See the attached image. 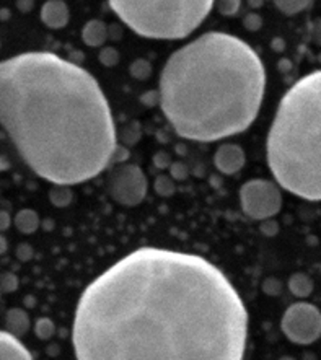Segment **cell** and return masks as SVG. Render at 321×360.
Here are the masks:
<instances>
[{
  "label": "cell",
  "instance_id": "1",
  "mask_svg": "<svg viewBox=\"0 0 321 360\" xmlns=\"http://www.w3.org/2000/svg\"><path fill=\"white\" fill-rule=\"evenodd\" d=\"M248 310L203 256L144 246L85 287L72 323L79 360H241Z\"/></svg>",
  "mask_w": 321,
  "mask_h": 360
},
{
  "label": "cell",
  "instance_id": "2",
  "mask_svg": "<svg viewBox=\"0 0 321 360\" xmlns=\"http://www.w3.org/2000/svg\"><path fill=\"white\" fill-rule=\"evenodd\" d=\"M2 126L22 160L53 184L85 183L118 148L113 112L90 72L49 51L0 65Z\"/></svg>",
  "mask_w": 321,
  "mask_h": 360
},
{
  "label": "cell",
  "instance_id": "3",
  "mask_svg": "<svg viewBox=\"0 0 321 360\" xmlns=\"http://www.w3.org/2000/svg\"><path fill=\"white\" fill-rule=\"evenodd\" d=\"M264 90L266 70L256 51L238 36L209 32L170 56L158 98L180 137L215 142L253 124Z\"/></svg>",
  "mask_w": 321,
  "mask_h": 360
},
{
  "label": "cell",
  "instance_id": "4",
  "mask_svg": "<svg viewBox=\"0 0 321 360\" xmlns=\"http://www.w3.org/2000/svg\"><path fill=\"white\" fill-rule=\"evenodd\" d=\"M266 157L279 186L321 200V69L298 79L279 101Z\"/></svg>",
  "mask_w": 321,
  "mask_h": 360
},
{
  "label": "cell",
  "instance_id": "5",
  "mask_svg": "<svg viewBox=\"0 0 321 360\" xmlns=\"http://www.w3.org/2000/svg\"><path fill=\"white\" fill-rule=\"evenodd\" d=\"M134 33L149 39H184L201 27L215 0H108Z\"/></svg>",
  "mask_w": 321,
  "mask_h": 360
},
{
  "label": "cell",
  "instance_id": "6",
  "mask_svg": "<svg viewBox=\"0 0 321 360\" xmlns=\"http://www.w3.org/2000/svg\"><path fill=\"white\" fill-rule=\"evenodd\" d=\"M241 209L253 220L272 219L281 212L282 194L276 183L256 178L240 188Z\"/></svg>",
  "mask_w": 321,
  "mask_h": 360
},
{
  "label": "cell",
  "instance_id": "7",
  "mask_svg": "<svg viewBox=\"0 0 321 360\" xmlns=\"http://www.w3.org/2000/svg\"><path fill=\"white\" fill-rule=\"evenodd\" d=\"M281 329L286 338L298 346H308L321 338V311L312 303H294L284 313Z\"/></svg>",
  "mask_w": 321,
  "mask_h": 360
},
{
  "label": "cell",
  "instance_id": "8",
  "mask_svg": "<svg viewBox=\"0 0 321 360\" xmlns=\"http://www.w3.org/2000/svg\"><path fill=\"white\" fill-rule=\"evenodd\" d=\"M106 186L115 202L134 207L146 199L149 181L137 165L122 163L108 174Z\"/></svg>",
  "mask_w": 321,
  "mask_h": 360
},
{
  "label": "cell",
  "instance_id": "9",
  "mask_svg": "<svg viewBox=\"0 0 321 360\" xmlns=\"http://www.w3.org/2000/svg\"><path fill=\"white\" fill-rule=\"evenodd\" d=\"M246 155L243 148L237 143H222L215 150V168L224 174H235L245 167Z\"/></svg>",
  "mask_w": 321,
  "mask_h": 360
},
{
  "label": "cell",
  "instance_id": "10",
  "mask_svg": "<svg viewBox=\"0 0 321 360\" xmlns=\"http://www.w3.org/2000/svg\"><path fill=\"white\" fill-rule=\"evenodd\" d=\"M70 20L69 7L64 0H48L41 7V22L51 30H62Z\"/></svg>",
  "mask_w": 321,
  "mask_h": 360
},
{
  "label": "cell",
  "instance_id": "11",
  "mask_svg": "<svg viewBox=\"0 0 321 360\" xmlns=\"http://www.w3.org/2000/svg\"><path fill=\"white\" fill-rule=\"evenodd\" d=\"M0 359L2 360H31L33 356H31L30 351L25 347V344L20 341L18 336H15L7 329H4L2 334H0Z\"/></svg>",
  "mask_w": 321,
  "mask_h": 360
},
{
  "label": "cell",
  "instance_id": "12",
  "mask_svg": "<svg viewBox=\"0 0 321 360\" xmlns=\"http://www.w3.org/2000/svg\"><path fill=\"white\" fill-rule=\"evenodd\" d=\"M108 38H110V32L101 20H90L82 30V39L90 48H101Z\"/></svg>",
  "mask_w": 321,
  "mask_h": 360
},
{
  "label": "cell",
  "instance_id": "13",
  "mask_svg": "<svg viewBox=\"0 0 321 360\" xmlns=\"http://www.w3.org/2000/svg\"><path fill=\"white\" fill-rule=\"evenodd\" d=\"M31 321L28 313L23 308H10L5 315V329L15 336L22 338L30 331Z\"/></svg>",
  "mask_w": 321,
  "mask_h": 360
},
{
  "label": "cell",
  "instance_id": "14",
  "mask_svg": "<svg viewBox=\"0 0 321 360\" xmlns=\"http://www.w3.org/2000/svg\"><path fill=\"white\" fill-rule=\"evenodd\" d=\"M13 224L20 233L31 235L39 229L41 222H39V215L36 214L33 209H22L17 215H15Z\"/></svg>",
  "mask_w": 321,
  "mask_h": 360
},
{
  "label": "cell",
  "instance_id": "15",
  "mask_svg": "<svg viewBox=\"0 0 321 360\" xmlns=\"http://www.w3.org/2000/svg\"><path fill=\"white\" fill-rule=\"evenodd\" d=\"M289 290L297 298H307L313 292V281L312 277L305 274V272H295L289 279Z\"/></svg>",
  "mask_w": 321,
  "mask_h": 360
},
{
  "label": "cell",
  "instance_id": "16",
  "mask_svg": "<svg viewBox=\"0 0 321 360\" xmlns=\"http://www.w3.org/2000/svg\"><path fill=\"white\" fill-rule=\"evenodd\" d=\"M272 2L284 15L294 17V15L302 13L303 10H307L313 0H272Z\"/></svg>",
  "mask_w": 321,
  "mask_h": 360
},
{
  "label": "cell",
  "instance_id": "17",
  "mask_svg": "<svg viewBox=\"0 0 321 360\" xmlns=\"http://www.w3.org/2000/svg\"><path fill=\"white\" fill-rule=\"evenodd\" d=\"M49 200L56 207H67L72 202V191L67 184H53L49 191Z\"/></svg>",
  "mask_w": 321,
  "mask_h": 360
},
{
  "label": "cell",
  "instance_id": "18",
  "mask_svg": "<svg viewBox=\"0 0 321 360\" xmlns=\"http://www.w3.org/2000/svg\"><path fill=\"white\" fill-rule=\"evenodd\" d=\"M153 189L155 193L162 198L173 196L176 193V184H175L173 176H168V174H158V176L155 178Z\"/></svg>",
  "mask_w": 321,
  "mask_h": 360
},
{
  "label": "cell",
  "instance_id": "19",
  "mask_svg": "<svg viewBox=\"0 0 321 360\" xmlns=\"http://www.w3.org/2000/svg\"><path fill=\"white\" fill-rule=\"evenodd\" d=\"M34 334L39 339H43V341H48V339L54 338V334H56L54 321L51 320V318H46V316L39 318V320H36V323H34Z\"/></svg>",
  "mask_w": 321,
  "mask_h": 360
},
{
  "label": "cell",
  "instance_id": "20",
  "mask_svg": "<svg viewBox=\"0 0 321 360\" xmlns=\"http://www.w3.org/2000/svg\"><path fill=\"white\" fill-rule=\"evenodd\" d=\"M131 74L134 79L137 80H146L152 74V65H150L146 59H137L134 60L131 65Z\"/></svg>",
  "mask_w": 321,
  "mask_h": 360
},
{
  "label": "cell",
  "instance_id": "21",
  "mask_svg": "<svg viewBox=\"0 0 321 360\" xmlns=\"http://www.w3.org/2000/svg\"><path fill=\"white\" fill-rule=\"evenodd\" d=\"M240 5L241 0H219V2H217V10H219L224 17H232V15L238 13Z\"/></svg>",
  "mask_w": 321,
  "mask_h": 360
},
{
  "label": "cell",
  "instance_id": "22",
  "mask_svg": "<svg viewBox=\"0 0 321 360\" xmlns=\"http://www.w3.org/2000/svg\"><path fill=\"white\" fill-rule=\"evenodd\" d=\"M100 63L106 67H113L119 63V54L115 48H103L98 54Z\"/></svg>",
  "mask_w": 321,
  "mask_h": 360
},
{
  "label": "cell",
  "instance_id": "23",
  "mask_svg": "<svg viewBox=\"0 0 321 360\" xmlns=\"http://www.w3.org/2000/svg\"><path fill=\"white\" fill-rule=\"evenodd\" d=\"M18 277L13 272H2V292L4 294H10L18 289Z\"/></svg>",
  "mask_w": 321,
  "mask_h": 360
},
{
  "label": "cell",
  "instance_id": "24",
  "mask_svg": "<svg viewBox=\"0 0 321 360\" xmlns=\"http://www.w3.org/2000/svg\"><path fill=\"white\" fill-rule=\"evenodd\" d=\"M243 23H245V28L250 30V32H256V30L261 28L263 20L258 13H250L246 15L245 20H243Z\"/></svg>",
  "mask_w": 321,
  "mask_h": 360
},
{
  "label": "cell",
  "instance_id": "25",
  "mask_svg": "<svg viewBox=\"0 0 321 360\" xmlns=\"http://www.w3.org/2000/svg\"><path fill=\"white\" fill-rule=\"evenodd\" d=\"M188 167L184 163L176 162L172 165V176L173 179H186L188 178Z\"/></svg>",
  "mask_w": 321,
  "mask_h": 360
},
{
  "label": "cell",
  "instance_id": "26",
  "mask_svg": "<svg viewBox=\"0 0 321 360\" xmlns=\"http://www.w3.org/2000/svg\"><path fill=\"white\" fill-rule=\"evenodd\" d=\"M263 289L269 295H277L279 292H281V282L276 279H268L266 282H264Z\"/></svg>",
  "mask_w": 321,
  "mask_h": 360
},
{
  "label": "cell",
  "instance_id": "27",
  "mask_svg": "<svg viewBox=\"0 0 321 360\" xmlns=\"http://www.w3.org/2000/svg\"><path fill=\"white\" fill-rule=\"evenodd\" d=\"M17 258L20 261H30L31 258H33V248H31L30 245H18L17 248Z\"/></svg>",
  "mask_w": 321,
  "mask_h": 360
},
{
  "label": "cell",
  "instance_id": "28",
  "mask_svg": "<svg viewBox=\"0 0 321 360\" xmlns=\"http://www.w3.org/2000/svg\"><path fill=\"white\" fill-rule=\"evenodd\" d=\"M310 36H312V41L317 46H321V18L315 20L312 28H310Z\"/></svg>",
  "mask_w": 321,
  "mask_h": 360
},
{
  "label": "cell",
  "instance_id": "29",
  "mask_svg": "<svg viewBox=\"0 0 321 360\" xmlns=\"http://www.w3.org/2000/svg\"><path fill=\"white\" fill-rule=\"evenodd\" d=\"M261 230H263V233H264V235H268V236H274V235L277 233L279 227H277V224H276V222H272V220L266 219V220H264V222L261 224Z\"/></svg>",
  "mask_w": 321,
  "mask_h": 360
},
{
  "label": "cell",
  "instance_id": "30",
  "mask_svg": "<svg viewBox=\"0 0 321 360\" xmlns=\"http://www.w3.org/2000/svg\"><path fill=\"white\" fill-rule=\"evenodd\" d=\"M127 157V150L124 147H121V146H118V148H116V152H115V157H113V160H116V162H122L124 158Z\"/></svg>",
  "mask_w": 321,
  "mask_h": 360
},
{
  "label": "cell",
  "instance_id": "31",
  "mask_svg": "<svg viewBox=\"0 0 321 360\" xmlns=\"http://www.w3.org/2000/svg\"><path fill=\"white\" fill-rule=\"evenodd\" d=\"M10 225V217L7 212H2V230H7Z\"/></svg>",
  "mask_w": 321,
  "mask_h": 360
},
{
  "label": "cell",
  "instance_id": "32",
  "mask_svg": "<svg viewBox=\"0 0 321 360\" xmlns=\"http://www.w3.org/2000/svg\"><path fill=\"white\" fill-rule=\"evenodd\" d=\"M248 4H250V7L253 8H258L263 5V0H248Z\"/></svg>",
  "mask_w": 321,
  "mask_h": 360
}]
</instances>
